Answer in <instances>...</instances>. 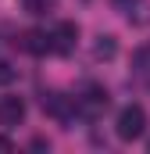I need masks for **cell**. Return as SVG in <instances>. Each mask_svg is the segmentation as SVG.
Returning a JSON list of instances; mask_svg holds the SVG:
<instances>
[{
	"instance_id": "obj_1",
	"label": "cell",
	"mask_w": 150,
	"mask_h": 154,
	"mask_svg": "<svg viewBox=\"0 0 150 154\" xmlns=\"http://www.w3.org/2000/svg\"><path fill=\"white\" fill-rule=\"evenodd\" d=\"M114 133H118V140H125V143L140 140V136L147 133V111H143V104H125V108L118 111Z\"/></svg>"
},
{
	"instance_id": "obj_2",
	"label": "cell",
	"mask_w": 150,
	"mask_h": 154,
	"mask_svg": "<svg viewBox=\"0 0 150 154\" xmlns=\"http://www.w3.org/2000/svg\"><path fill=\"white\" fill-rule=\"evenodd\" d=\"M107 104H111V97H107V90H100V86H89L86 93H79L75 97V108H79V118H100L107 111Z\"/></svg>"
},
{
	"instance_id": "obj_3",
	"label": "cell",
	"mask_w": 150,
	"mask_h": 154,
	"mask_svg": "<svg viewBox=\"0 0 150 154\" xmlns=\"http://www.w3.org/2000/svg\"><path fill=\"white\" fill-rule=\"evenodd\" d=\"M43 111H50L57 122H75V118H79L75 97H68V93H57V90L43 93Z\"/></svg>"
},
{
	"instance_id": "obj_4",
	"label": "cell",
	"mask_w": 150,
	"mask_h": 154,
	"mask_svg": "<svg viewBox=\"0 0 150 154\" xmlns=\"http://www.w3.org/2000/svg\"><path fill=\"white\" fill-rule=\"evenodd\" d=\"M75 43H79V25L75 22H57L54 32H50V50L54 54H72Z\"/></svg>"
},
{
	"instance_id": "obj_5",
	"label": "cell",
	"mask_w": 150,
	"mask_h": 154,
	"mask_svg": "<svg viewBox=\"0 0 150 154\" xmlns=\"http://www.w3.org/2000/svg\"><path fill=\"white\" fill-rule=\"evenodd\" d=\"M22 122H25V100L14 97V93L0 97V125H4V129H14V125H22Z\"/></svg>"
},
{
	"instance_id": "obj_6",
	"label": "cell",
	"mask_w": 150,
	"mask_h": 154,
	"mask_svg": "<svg viewBox=\"0 0 150 154\" xmlns=\"http://www.w3.org/2000/svg\"><path fill=\"white\" fill-rule=\"evenodd\" d=\"M111 4L129 18V22H136V25L150 22V0H111Z\"/></svg>"
},
{
	"instance_id": "obj_7",
	"label": "cell",
	"mask_w": 150,
	"mask_h": 154,
	"mask_svg": "<svg viewBox=\"0 0 150 154\" xmlns=\"http://www.w3.org/2000/svg\"><path fill=\"white\" fill-rule=\"evenodd\" d=\"M22 50H29V54H50V32H39V29H29L25 36H22Z\"/></svg>"
},
{
	"instance_id": "obj_8",
	"label": "cell",
	"mask_w": 150,
	"mask_h": 154,
	"mask_svg": "<svg viewBox=\"0 0 150 154\" xmlns=\"http://www.w3.org/2000/svg\"><path fill=\"white\" fill-rule=\"evenodd\" d=\"M114 54H118L114 36H97V43H93V57H97V61H111Z\"/></svg>"
},
{
	"instance_id": "obj_9",
	"label": "cell",
	"mask_w": 150,
	"mask_h": 154,
	"mask_svg": "<svg viewBox=\"0 0 150 154\" xmlns=\"http://www.w3.org/2000/svg\"><path fill=\"white\" fill-rule=\"evenodd\" d=\"M14 79H18V68L11 61H0V86H11Z\"/></svg>"
},
{
	"instance_id": "obj_10",
	"label": "cell",
	"mask_w": 150,
	"mask_h": 154,
	"mask_svg": "<svg viewBox=\"0 0 150 154\" xmlns=\"http://www.w3.org/2000/svg\"><path fill=\"white\" fill-rule=\"evenodd\" d=\"M22 7H25L29 14H43V11L50 7V0H22Z\"/></svg>"
},
{
	"instance_id": "obj_11",
	"label": "cell",
	"mask_w": 150,
	"mask_h": 154,
	"mask_svg": "<svg viewBox=\"0 0 150 154\" xmlns=\"http://www.w3.org/2000/svg\"><path fill=\"white\" fill-rule=\"evenodd\" d=\"M0 151H14V143H11L7 136H0Z\"/></svg>"
}]
</instances>
